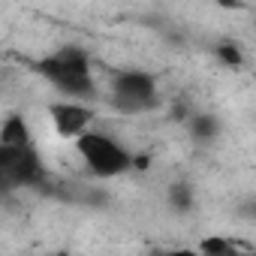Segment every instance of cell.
<instances>
[{
  "label": "cell",
  "instance_id": "cell-1",
  "mask_svg": "<svg viewBox=\"0 0 256 256\" xmlns=\"http://www.w3.org/2000/svg\"><path fill=\"white\" fill-rule=\"evenodd\" d=\"M40 72H42V78L64 100H82V102H88L100 90L94 60L88 58V52H82L76 46H60V48L48 52L40 60Z\"/></svg>",
  "mask_w": 256,
  "mask_h": 256
},
{
  "label": "cell",
  "instance_id": "cell-2",
  "mask_svg": "<svg viewBox=\"0 0 256 256\" xmlns=\"http://www.w3.org/2000/svg\"><path fill=\"white\" fill-rule=\"evenodd\" d=\"M72 145H76L84 169L96 178H118L133 166V154L126 151V145L114 133L100 130V126L90 130L88 136H82L78 142H72Z\"/></svg>",
  "mask_w": 256,
  "mask_h": 256
},
{
  "label": "cell",
  "instance_id": "cell-3",
  "mask_svg": "<svg viewBox=\"0 0 256 256\" xmlns=\"http://www.w3.org/2000/svg\"><path fill=\"white\" fill-rule=\"evenodd\" d=\"M114 106L126 114H136V112H145L157 102L160 90H157V82L148 76V72H139V70H130V72H114L112 76V88H108Z\"/></svg>",
  "mask_w": 256,
  "mask_h": 256
},
{
  "label": "cell",
  "instance_id": "cell-4",
  "mask_svg": "<svg viewBox=\"0 0 256 256\" xmlns=\"http://www.w3.org/2000/svg\"><path fill=\"white\" fill-rule=\"evenodd\" d=\"M46 118H48V126L54 130V136L66 139V142H78L82 136L96 130L94 126L96 112L82 100H54V102H48Z\"/></svg>",
  "mask_w": 256,
  "mask_h": 256
},
{
  "label": "cell",
  "instance_id": "cell-5",
  "mask_svg": "<svg viewBox=\"0 0 256 256\" xmlns=\"http://www.w3.org/2000/svg\"><path fill=\"white\" fill-rule=\"evenodd\" d=\"M30 145L36 142L24 114H6L4 126H0V148H30Z\"/></svg>",
  "mask_w": 256,
  "mask_h": 256
},
{
  "label": "cell",
  "instance_id": "cell-6",
  "mask_svg": "<svg viewBox=\"0 0 256 256\" xmlns=\"http://www.w3.org/2000/svg\"><path fill=\"white\" fill-rule=\"evenodd\" d=\"M166 256H205L199 247H169Z\"/></svg>",
  "mask_w": 256,
  "mask_h": 256
},
{
  "label": "cell",
  "instance_id": "cell-7",
  "mask_svg": "<svg viewBox=\"0 0 256 256\" xmlns=\"http://www.w3.org/2000/svg\"><path fill=\"white\" fill-rule=\"evenodd\" d=\"M48 256H76V253H70V250H52Z\"/></svg>",
  "mask_w": 256,
  "mask_h": 256
}]
</instances>
